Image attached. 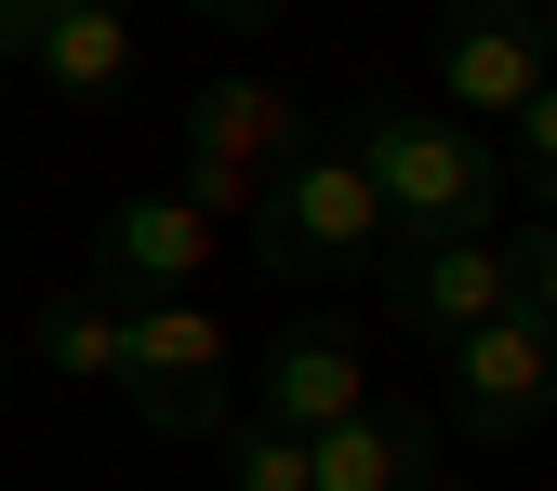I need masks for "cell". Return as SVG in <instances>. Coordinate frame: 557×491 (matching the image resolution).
<instances>
[{"label":"cell","mask_w":557,"mask_h":491,"mask_svg":"<svg viewBox=\"0 0 557 491\" xmlns=\"http://www.w3.org/2000/svg\"><path fill=\"white\" fill-rule=\"evenodd\" d=\"M213 253H226V226H199L173 186L107 199V226H94V293H120V306H186L199 279H213Z\"/></svg>","instance_id":"6"},{"label":"cell","mask_w":557,"mask_h":491,"mask_svg":"<svg viewBox=\"0 0 557 491\" xmlns=\"http://www.w3.org/2000/svg\"><path fill=\"white\" fill-rule=\"evenodd\" d=\"M226 491H319V452L306 439H278V426H226Z\"/></svg>","instance_id":"13"},{"label":"cell","mask_w":557,"mask_h":491,"mask_svg":"<svg viewBox=\"0 0 557 491\" xmlns=\"http://www.w3.org/2000/svg\"><path fill=\"white\" fill-rule=\"evenodd\" d=\"M120 345H133V306L94 293V279L40 293V319H27V359H40L53 385H120Z\"/></svg>","instance_id":"12"},{"label":"cell","mask_w":557,"mask_h":491,"mask_svg":"<svg viewBox=\"0 0 557 491\" xmlns=\"http://www.w3.org/2000/svg\"><path fill=\"white\" fill-rule=\"evenodd\" d=\"M505 186H531L544 199V213H557V81H544V107L505 133Z\"/></svg>","instance_id":"14"},{"label":"cell","mask_w":557,"mask_h":491,"mask_svg":"<svg viewBox=\"0 0 557 491\" xmlns=\"http://www.w3.org/2000/svg\"><path fill=\"white\" fill-rule=\"evenodd\" d=\"M239 240H252V266L278 279V293H319V279H359V266H385V253H398V240H385L372 173L345 160V147H306L293 173L265 186V213H252Z\"/></svg>","instance_id":"2"},{"label":"cell","mask_w":557,"mask_h":491,"mask_svg":"<svg viewBox=\"0 0 557 491\" xmlns=\"http://www.w3.org/2000/svg\"><path fill=\"white\" fill-rule=\"evenodd\" d=\"M345 412H372V345L345 319H278L265 359H252V426L278 439H332Z\"/></svg>","instance_id":"4"},{"label":"cell","mask_w":557,"mask_h":491,"mask_svg":"<svg viewBox=\"0 0 557 491\" xmlns=\"http://www.w3.org/2000/svg\"><path fill=\"white\" fill-rule=\"evenodd\" d=\"M173 133H186V160H226V173H265V186L306 160V107L278 94V81H239V66L199 81V94L173 107Z\"/></svg>","instance_id":"10"},{"label":"cell","mask_w":557,"mask_h":491,"mask_svg":"<svg viewBox=\"0 0 557 491\" xmlns=\"http://www.w3.org/2000/svg\"><path fill=\"white\" fill-rule=\"evenodd\" d=\"M0 53L40 66L66 107H107V94L147 81V40H133V14H107V0H0Z\"/></svg>","instance_id":"5"},{"label":"cell","mask_w":557,"mask_h":491,"mask_svg":"<svg viewBox=\"0 0 557 491\" xmlns=\"http://www.w3.org/2000/svg\"><path fill=\"white\" fill-rule=\"evenodd\" d=\"M385 319H398V332H425L438 359H451L465 332L518 319V253H505V240H438V253H385Z\"/></svg>","instance_id":"7"},{"label":"cell","mask_w":557,"mask_h":491,"mask_svg":"<svg viewBox=\"0 0 557 491\" xmlns=\"http://www.w3.org/2000/svg\"><path fill=\"white\" fill-rule=\"evenodd\" d=\"M505 253H518V319H544V332H557V213L505 226Z\"/></svg>","instance_id":"15"},{"label":"cell","mask_w":557,"mask_h":491,"mask_svg":"<svg viewBox=\"0 0 557 491\" xmlns=\"http://www.w3.org/2000/svg\"><path fill=\"white\" fill-rule=\"evenodd\" d=\"M306 452H319V491H438V426H425V412H398V398L345 412V426L306 439Z\"/></svg>","instance_id":"11"},{"label":"cell","mask_w":557,"mask_h":491,"mask_svg":"<svg viewBox=\"0 0 557 491\" xmlns=\"http://www.w3.org/2000/svg\"><path fill=\"white\" fill-rule=\"evenodd\" d=\"M345 160L372 173L385 199V240L398 253H438V240H505V160H492V133L451 120V107H372L359 133H345Z\"/></svg>","instance_id":"1"},{"label":"cell","mask_w":557,"mask_h":491,"mask_svg":"<svg viewBox=\"0 0 557 491\" xmlns=\"http://www.w3.org/2000/svg\"><path fill=\"white\" fill-rule=\"evenodd\" d=\"M451 426L465 439H531L557 426V332L544 319H492L451 345Z\"/></svg>","instance_id":"8"},{"label":"cell","mask_w":557,"mask_h":491,"mask_svg":"<svg viewBox=\"0 0 557 491\" xmlns=\"http://www.w3.org/2000/svg\"><path fill=\"white\" fill-rule=\"evenodd\" d=\"M425 66H438V107H451V120L492 107V120L518 133V120L544 107V40H531V14H438Z\"/></svg>","instance_id":"9"},{"label":"cell","mask_w":557,"mask_h":491,"mask_svg":"<svg viewBox=\"0 0 557 491\" xmlns=\"http://www.w3.org/2000/svg\"><path fill=\"white\" fill-rule=\"evenodd\" d=\"M120 412L147 439L199 452V439H226L239 412H226V319L213 306H133V345H120Z\"/></svg>","instance_id":"3"},{"label":"cell","mask_w":557,"mask_h":491,"mask_svg":"<svg viewBox=\"0 0 557 491\" xmlns=\"http://www.w3.org/2000/svg\"><path fill=\"white\" fill-rule=\"evenodd\" d=\"M531 40H544V81H557V0H544V14H531Z\"/></svg>","instance_id":"16"}]
</instances>
